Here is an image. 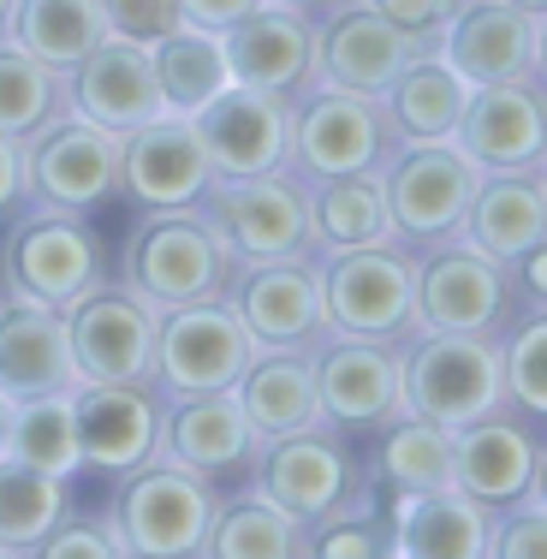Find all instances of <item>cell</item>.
Listing matches in <instances>:
<instances>
[{"instance_id": "23", "label": "cell", "mask_w": 547, "mask_h": 559, "mask_svg": "<svg viewBox=\"0 0 547 559\" xmlns=\"http://www.w3.org/2000/svg\"><path fill=\"white\" fill-rule=\"evenodd\" d=\"M429 43L405 36L393 19H381L369 0H345L328 19H316V84L357 90V96H381L399 78V66L417 60Z\"/></svg>"}, {"instance_id": "28", "label": "cell", "mask_w": 547, "mask_h": 559, "mask_svg": "<svg viewBox=\"0 0 547 559\" xmlns=\"http://www.w3.org/2000/svg\"><path fill=\"white\" fill-rule=\"evenodd\" d=\"M488 512L459 488L387 500V554L399 559H483Z\"/></svg>"}, {"instance_id": "37", "label": "cell", "mask_w": 547, "mask_h": 559, "mask_svg": "<svg viewBox=\"0 0 547 559\" xmlns=\"http://www.w3.org/2000/svg\"><path fill=\"white\" fill-rule=\"evenodd\" d=\"M7 452L48 476L78 483V435H72V388L66 393H36V399H12V429Z\"/></svg>"}, {"instance_id": "41", "label": "cell", "mask_w": 547, "mask_h": 559, "mask_svg": "<svg viewBox=\"0 0 547 559\" xmlns=\"http://www.w3.org/2000/svg\"><path fill=\"white\" fill-rule=\"evenodd\" d=\"M547 554V500H512L488 512L483 559H542Z\"/></svg>"}, {"instance_id": "31", "label": "cell", "mask_w": 547, "mask_h": 559, "mask_svg": "<svg viewBox=\"0 0 547 559\" xmlns=\"http://www.w3.org/2000/svg\"><path fill=\"white\" fill-rule=\"evenodd\" d=\"M464 78L452 72L435 48H423L417 60L399 66V78L381 90V108H387V126H393L399 143H440L452 138L459 126V108H464Z\"/></svg>"}, {"instance_id": "27", "label": "cell", "mask_w": 547, "mask_h": 559, "mask_svg": "<svg viewBox=\"0 0 547 559\" xmlns=\"http://www.w3.org/2000/svg\"><path fill=\"white\" fill-rule=\"evenodd\" d=\"M78 388L72 352H66V322L55 304H19L0 298V393L36 399Z\"/></svg>"}, {"instance_id": "32", "label": "cell", "mask_w": 547, "mask_h": 559, "mask_svg": "<svg viewBox=\"0 0 547 559\" xmlns=\"http://www.w3.org/2000/svg\"><path fill=\"white\" fill-rule=\"evenodd\" d=\"M233 399H238V411L250 417V429H257L262 441L316 423L310 352H257L245 364V376L233 381Z\"/></svg>"}, {"instance_id": "45", "label": "cell", "mask_w": 547, "mask_h": 559, "mask_svg": "<svg viewBox=\"0 0 547 559\" xmlns=\"http://www.w3.org/2000/svg\"><path fill=\"white\" fill-rule=\"evenodd\" d=\"M24 209V143L0 138V221Z\"/></svg>"}, {"instance_id": "10", "label": "cell", "mask_w": 547, "mask_h": 559, "mask_svg": "<svg viewBox=\"0 0 547 559\" xmlns=\"http://www.w3.org/2000/svg\"><path fill=\"white\" fill-rule=\"evenodd\" d=\"M369 476H364V447L352 435L328 429V423H304L292 435H274L262 441V459L250 471V488L262 500H274L286 518H298L304 530L316 518H328L345 495H357Z\"/></svg>"}, {"instance_id": "24", "label": "cell", "mask_w": 547, "mask_h": 559, "mask_svg": "<svg viewBox=\"0 0 547 559\" xmlns=\"http://www.w3.org/2000/svg\"><path fill=\"white\" fill-rule=\"evenodd\" d=\"M221 48H226L233 84H245V90L298 102L304 90L316 84V24L298 19V12H286V7H274V0H262L245 19L226 24Z\"/></svg>"}, {"instance_id": "21", "label": "cell", "mask_w": 547, "mask_h": 559, "mask_svg": "<svg viewBox=\"0 0 547 559\" xmlns=\"http://www.w3.org/2000/svg\"><path fill=\"white\" fill-rule=\"evenodd\" d=\"M60 102H66V114L90 119V126L114 131V138L150 126L155 114H167L162 90H155L150 48L126 43V36H102L78 66H66L60 72Z\"/></svg>"}, {"instance_id": "30", "label": "cell", "mask_w": 547, "mask_h": 559, "mask_svg": "<svg viewBox=\"0 0 547 559\" xmlns=\"http://www.w3.org/2000/svg\"><path fill=\"white\" fill-rule=\"evenodd\" d=\"M197 559H310V530L257 488H221Z\"/></svg>"}, {"instance_id": "9", "label": "cell", "mask_w": 547, "mask_h": 559, "mask_svg": "<svg viewBox=\"0 0 547 559\" xmlns=\"http://www.w3.org/2000/svg\"><path fill=\"white\" fill-rule=\"evenodd\" d=\"M518 316H524V298L512 286V269L483 257L476 245L447 238L417 257V328L500 340Z\"/></svg>"}, {"instance_id": "50", "label": "cell", "mask_w": 547, "mask_h": 559, "mask_svg": "<svg viewBox=\"0 0 547 559\" xmlns=\"http://www.w3.org/2000/svg\"><path fill=\"white\" fill-rule=\"evenodd\" d=\"M7 12H12V0H0V36H7Z\"/></svg>"}, {"instance_id": "19", "label": "cell", "mask_w": 547, "mask_h": 559, "mask_svg": "<svg viewBox=\"0 0 547 559\" xmlns=\"http://www.w3.org/2000/svg\"><path fill=\"white\" fill-rule=\"evenodd\" d=\"M72 435H78V476H114L155 459L162 435V393L155 381H78L72 388Z\"/></svg>"}, {"instance_id": "18", "label": "cell", "mask_w": 547, "mask_h": 559, "mask_svg": "<svg viewBox=\"0 0 547 559\" xmlns=\"http://www.w3.org/2000/svg\"><path fill=\"white\" fill-rule=\"evenodd\" d=\"M155 452L203 476L209 488H245L262 459V435L238 411L233 388L226 393H173L162 399V435Z\"/></svg>"}, {"instance_id": "6", "label": "cell", "mask_w": 547, "mask_h": 559, "mask_svg": "<svg viewBox=\"0 0 547 559\" xmlns=\"http://www.w3.org/2000/svg\"><path fill=\"white\" fill-rule=\"evenodd\" d=\"M483 167L459 150L452 138L440 143H399L381 167V197H387V233L405 250H435L464 233V209L476 197Z\"/></svg>"}, {"instance_id": "33", "label": "cell", "mask_w": 547, "mask_h": 559, "mask_svg": "<svg viewBox=\"0 0 547 559\" xmlns=\"http://www.w3.org/2000/svg\"><path fill=\"white\" fill-rule=\"evenodd\" d=\"M150 66H155V90H162V108L167 114H185L191 119L203 102H215L233 72H226V48H221V31L209 24H191L185 19L179 31H167L162 43L150 48Z\"/></svg>"}, {"instance_id": "34", "label": "cell", "mask_w": 547, "mask_h": 559, "mask_svg": "<svg viewBox=\"0 0 547 559\" xmlns=\"http://www.w3.org/2000/svg\"><path fill=\"white\" fill-rule=\"evenodd\" d=\"M102 36H108L102 0H12L7 12V43H19L24 55H36L55 72L78 66Z\"/></svg>"}, {"instance_id": "42", "label": "cell", "mask_w": 547, "mask_h": 559, "mask_svg": "<svg viewBox=\"0 0 547 559\" xmlns=\"http://www.w3.org/2000/svg\"><path fill=\"white\" fill-rule=\"evenodd\" d=\"M102 19H108V36H126L138 48H155L167 31L185 24L179 0H102Z\"/></svg>"}, {"instance_id": "16", "label": "cell", "mask_w": 547, "mask_h": 559, "mask_svg": "<svg viewBox=\"0 0 547 559\" xmlns=\"http://www.w3.org/2000/svg\"><path fill=\"white\" fill-rule=\"evenodd\" d=\"M310 381H316V423L352 435L357 447L399 417V352L381 340L328 334L310 345Z\"/></svg>"}, {"instance_id": "46", "label": "cell", "mask_w": 547, "mask_h": 559, "mask_svg": "<svg viewBox=\"0 0 547 559\" xmlns=\"http://www.w3.org/2000/svg\"><path fill=\"white\" fill-rule=\"evenodd\" d=\"M185 19L191 24H209V31H226L233 19H245L250 7H262V0H179Z\"/></svg>"}, {"instance_id": "25", "label": "cell", "mask_w": 547, "mask_h": 559, "mask_svg": "<svg viewBox=\"0 0 547 559\" xmlns=\"http://www.w3.org/2000/svg\"><path fill=\"white\" fill-rule=\"evenodd\" d=\"M191 131L203 143L209 167L238 179V173H274L286 167V143H292V102L262 96V90L226 84L215 102L191 114Z\"/></svg>"}, {"instance_id": "44", "label": "cell", "mask_w": 547, "mask_h": 559, "mask_svg": "<svg viewBox=\"0 0 547 559\" xmlns=\"http://www.w3.org/2000/svg\"><path fill=\"white\" fill-rule=\"evenodd\" d=\"M369 7H376L381 19H393L405 36H417V43L435 48V36L447 31V19H452L459 0H369Z\"/></svg>"}, {"instance_id": "2", "label": "cell", "mask_w": 547, "mask_h": 559, "mask_svg": "<svg viewBox=\"0 0 547 559\" xmlns=\"http://www.w3.org/2000/svg\"><path fill=\"white\" fill-rule=\"evenodd\" d=\"M215 495L203 476H191L173 459H143L138 471L108 483V530L119 542V559H197L203 530L215 512Z\"/></svg>"}, {"instance_id": "38", "label": "cell", "mask_w": 547, "mask_h": 559, "mask_svg": "<svg viewBox=\"0 0 547 559\" xmlns=\"http://www.w3.org/2000/svg\"><path fill=\"white\" fill-rule=\"evenodd\" d=\"M60 114H66L60 72L0 36V138L24 143V138H36L48 119H60Z\"/></svg>"}, {"instance_id": "29", "label": "cell", "mask_w": 547, "mask_h": 559, "mask_svg": "<svg viewBox=\"0 0 547 559\" xmlns=\"http://www.w3.org/2000/svg\"><path fill=\"white\" fill-rule=\"evenodd\" d=\"M364 476L381 500H411L429 488H452V429L399 411L387 429L364 441Z\"/></svg>"}, {"instance_id": "4", "label": "cell", "mask_w": 547, "mask_h": 559, "mask_svg": "<svg viewBox=\"0 0 547 559\" xmlns=\"http://www.w3.org/2000/svg\"><path fill=\"white\" fill-rule=\"evenodd\" d=\"M322 304L333 334L405 345L417 334V250L399 238H376V245L352 250H322Z\"/></svg>"}, {"instance_id": "47", "label": "cell", "mask_w": 547, "mask_h": 559, "mask_svg": "<svg viewBox=\"0 0 547 559\" xmlns=\"http://www.w3.org/2000/svg\"><path fill=\"white\" fill-rule=\"evenodd\" d=\"M274 7H286V12H298V19H328L333 7H345V0H274Z\"/></svg>"}, {"instance_id": "7", "label": "cell", "mask_w": 547, "mask_h": 559, "mask_svg": "<svg viewBox=\"0 0 547 559\" xmlns=\"http://www.w3.org/2000/svg\"><path fill=\"white\" fill-rule=\"evenodd\" d=\"M197 209L209 215V226L226 238L238 262H274V257H316L310 238V185L292 167L274 173H238V179H215L203 185Z\"/></svg>"}, {"instance_id": "40", "label": "cell", "mask_w": 547, "mask_h": 559, "mask_svg": "<svg viewBox=\"0 0 547 559\" xmlns=\"http://www.w3.org/2000/svg\"><path fill=\"white\" fill-rule=\"evenodd\" d=\"M500 388L518 411L547 417V310H524L500 334Z\"/></svg>"}, {"instance_id": "17", "label": "cell", "mask_w": 547, "mask_h": 559, "mask_svg": "<svg viewBox=\"0 0 547 559\" xmlns=\"http://www.w3.org/2000/svg\"><path fill=\"white\" fill-rule=\"evenodd\" d=\"M435 55L464 84H512L542 78L547 66V12H524L512 0H459L447 31L435 36Z\"/></svg>"}, {"instance_id": "11", "label": "cell", "mask_w": 547, "mask_h": 559, "mask_svg": "<svg viewBox=\"0 0 547 559\" xmlns=\"http://www.w3.org/2000/svg\"><path fill=\"white\" fill-rule=\"evenodd\" d=\"M66 352L78 381H150L155 376V322L162 310L143 304L126 280H96L72 304H60Z\"/></svg>"}, {"instance_id": "20", "label": "cell", "mask_w": 547, "mask_h": 559, "mask_svg": "<svg viewBox=\"0 0 547 559\" xmlns=\"http://www.w3.org/2000/svg\"><path fill=\"white\" fill-rule=\"evenodd\" d=\"M452 143L483 173L506 167H542L547 162V96L542 78H512V84H471L464 90Z\"/></svg>"}, {"instance_id": "5", "label": "cell", "mask_w": 547, "mask_h": 559, "mask_svg": "<svg viewBox=\"0 0 547 559\" xmlns=\"http://www.w3.org/2000/svg\"><path fill=\"white\" fill-rule=\"evenodd\" d=\"M399 405L411 417L440 423V429H464V423L488 417L494 405H506L500 340L417 328L399 345Z\"/></svg>"}, {"instance_id": "8", "label": "cell", "mask_w": 547, "mask_h": 559, "mask_svg": "<svg viewBox=\"0 0 547 559\" xmlns=\"http://www.w3.org/2000/svg\"><path fill=\"white\" fill-rule=\"evenodd\" d=\"M393 150H399V138H393V126H387L381 96L310 84L292 102L286 167L298 173L304 185L340 179V173H381Z\"/></svg>"}, {"instance_id": "12", "label": "cell", "mask_w": 547, "mask_h": 559, "mask_svg": "<svg viewBox=\"0 0 547 559\" xmlns=\"http://www.w3.org/2000/svg\"><path fill=\"white\" fill-rule=\"evenodd\" d=\"M542 417L518 411L512 399L488 417L452 429V488L471 495L483 512H500L512 500H547V452Z\"/></svg>"}, {"instance_id": "22", "label": "cell", "mask_w": 547, "mask_h": 559, "mask_svg": "<svg viewBox=\"0 0 547 559\" xmlns=\"http://www.w3.org/2000/svg\"><path fill=\"white\" fill-rule=\"evenodd\" d=\"M215 179L203 143L185 114H155L150 126L119 138V203L131 209H197Z\"/></svg>"}, {"instance_id": "43", "label": "cell", "mask_w": 547, "mask_h": 559, "mask_svg": "<svg viewBox=\"0 0 547 559\" xmlns=\"http://www.w3.org/2000/svg\"><path fill=\"white\" fill-rule=\"evenodd\" d=\"M31 559H119V542H114L108 518H78V512H66L60 524L31 548Z\"/></svg>"}, {"instance_id": "48", "label": "cell", "mask_w": 547, "mask_h": 559, "mask_svg": "<svg viewBox=\"0 0 547 559\" xmlns=\"http://www.w3.org/2000/svg\"><path fill=\"white\" fill-rule=\"evenodd\" d=\"M7 429H12V399L0 393V452H7Z\"/></svg>"}, {"instance_id": "35", "label": "cell", "mask_w": 547, "mask_h": 559, "mask_svg": "<svg viewBox=\"0 0 547 559\" xmlns=\"http://www.w3.org/2000/svg\"><path fill=\"white\" fill-rule=\"evenodd\" d=\"M310 238H316V257H322V250H352V245L393 238V233H387L381 173H340V179H316L310 185Z\"/></svg>"}, {"instance_id": "3", "label": "cell", "mask_w": 547, "mask_h": 559, "mask_svg": "<svg viewBox=\"0 0 547 559\" xmlns=\"http://www.w3.org/2000/svg\"><path fill=\"white\" fill-rule=\"evenodd\" d=\"M108 245L90 215L24 203L0 233V298L19 304H72L84 286L108 280Z\"/></svg>"}, {"instance_id": "14", "label": "cell", "mask_w": 547, "mask_h": 559, "mask_svg": "<svg viewBox=\"0 0 547 559\" xmlns=\"http://www.w3.org/2000/svg\"><path fill=\"white\" fill-rule=\"evenodd\" d=\"M24 203L96 215L119 203V138L78 114L48 119L36 138H24Z\"/></svg>"}, {"instance_id": "15", "label": "cell", "mask_w": 547, "mask_h": 559, "mask_svg": "<svg viewBox=\"0 0 547 559\" xmlns=\"http://www.w3.org/2000/svg\"><path fill=\"white\" fill-rule=\"evenodd\" d=\"M257 357V340L233 316L226 298H197L179 310H162L155 322V393H226L245 364Z\"/></svg>"}, {"instance_id": "49", "label": "cell", "mask_w": 547, "mask_h": 559, "mask_svg": "<svg viewBox=\"0 0 547 559\" xmlns=\"http://www.w3.org/2000/svg\"><path fill=\"white\" fill-rule=\"evenodd\" d=\"M512 7H524V12H547V0H512Z\"/></svg>"}, {"instance_id": "13", "label": "cell", "mask_w": 547, "mask_h": 559, "mask_svg": "<svg viewBox=\"0 0 547 559\" xmlns=\"http://www.w3.org/2000/svg\"><path fill=\"white\" fill-rule=\"evenodd\" d=\"M257 352H310L322 345L328 304H322V262L316 257H274V262H238L221 292Z\"/></svg>"}, {"instance_id": "36", "label": "cell", "mask_w": 547, "mask_h": 559, "mask_svg": "<svg viewBox=\"0 0 547 559\" xmlns=\"http://www.w3.org/2000/svg\"><path fill=\"white\" fill-rule=\"evenodd\" d=\"M72 512V483L48 476L36 464L0 452V559L7 554H31L60 518Z\"/></svg>"}, {"instance_id": "39", "label": "cell", "mask_w": 547, "mask_h": 559, "mask_svg": "<svg viewBox=\"0 0 547 559\" xmlns=\"http://www.w3.org/2000/svg\"><path fill=\"white\" fill-rule=\"evenodd\" d=\"M381 554H387V500L369 483L310 524V559H381Z\"/></svg>"}, {"instance_id": "26", "label": "cell", "mask_w": 547, "mask_h": 559, "mask_svg": "<svg viewBox=\"0 0 547 559\" xmlns=\"http://www.w3.org/2000/svg\"><path fill=\"white\" fill-rule=\"evenodd\" d=\"M464 245H476L483 257L512 269L518 257L547 245V162L542 167H506L483 173L476 197L464 209Z\"/></svg>"}, {"instance_id": "1", "label": "cell", "mask_w": 547, "mask_h": 559, "mask_svg": "<svg viewBox=\"0 0 547 559\" xmlns=\"http://www.w3.org/2000/svg\"><path fill=\"white\" fill-rule=\"evenodd\" d=\"M233 269L238 257L226 250V238L209 226L203 209H138L126 245H119L114 280H126L155 310H179L197 298H221Z\"/></svg>"}]
</instances>
